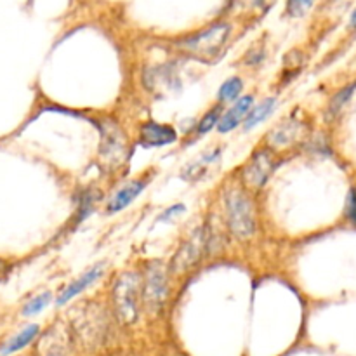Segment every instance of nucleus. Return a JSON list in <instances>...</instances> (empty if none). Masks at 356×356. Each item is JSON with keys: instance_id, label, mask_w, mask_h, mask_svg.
I'll use <instances>...</instances> for the list:
<instances>
[{"instance_id": "obj_7", "label": "nucleus", "mask_w": 356, "mask_h": 356, "mask_svg": "<svg viewBox=\"0 0 356 356\" xmlns=\"http://www.w3.org/2000/svg\"><path fill=\"white\" fill-rule=\"evenodd\" d=\"M207 247V240H205L204 228L195 229L190 235V238L184 240L183 245L177 249L174 257L170 259V273L172 275H183L188 273L191 268L198 264L202 259L204 249Z\"/></svg>"}, {"instance_id": "obj_20", "label": "nucleus", "mask_w": 356, "mask_h": 356, "mask_svg": "<svg viewBox=\"0 0 356 356\" xmlns=\"http://www.w3.org/2000/svg\"><path fill=\"white\" fill-rule=\"evenodd\" d=\"M219 122H221V108L216 106L212 108L211 113H207L202 118V122L198 124V132H200V134H205V132L211 131V129L214 127L216 124H219Z\"/></svg>"}, {"instance_id": "obj_14", "label": "nucleus", "mask_w": 356, "mask_h": 356, "mask_svg": "<svg viewBox=\"0 0 356 356\" xmlns=\"http://www.w3.org/2000/svg\"><path fill=\"white\" fill-rule=\"evenodd\" d=\"M299 134H301V122H298L296 118H289V120L282 122L280 125L271 129V132L268 134V143L275 149L285 148V146L292 145L299 138Z\"/></svg>"}, {"instance_id": "obj_17", "label": "nucleus", "mask_w": 356, "mask_h": 356, "mask_svg": "<svg viewBox=\"0 0 356 356\" xmlns=\"http://www.w3.org/2000/svg\"><path fill=\"white\" fill-rule=\"evenodd\" d=\"M243 89V82L240 76H232V79L226 80L218 90V99L221 103H226V101H233L240 96Z\"/></svg>"}, {"instance_id": "obj_23", "label": "nucleus", "mask_w": 356, "mask_h": 356, "mask_svg": "<svg viewBox=\"0 0 356 356\" xmlns=\"http://www.w3.org/2000/svg\"><path fill=\"white\" fill-rule=\"evenodd\" d=\"M350 24H351V28H355V30H356V9L353 10V14H351Z\"/></svg>"}, {"instance_id": "obj_15", "label": "nucleus", "mask_w": 356, "mask_h": 356, "mask_svg": "<svg viewBox=\"0 0 356 356\" xmlns=\"http://www.w3.org/2000/svg\"><path fill=\"white\" fill-rule=\"evenodd\" d=\"M38 330H40V329H38V325H35V323H33V325L24 327L21 332H17L16 336L10 337V339L7 341V343L3 344L2 348H0V356H9V355L16 353V351L23 350V348H26L28 344H30L31 341L37 337Z\"/></svg>"}, {"instance_id": "obj_10", "label": "nucleus", "mask_w": 356, "mask_h": 356, "mask_svg": "<svg viewBox=\"0 0 356 356\" xmlns=\"http://www.w3.org/2000/svg\"><path fill=\"white\" fill-rule=\"evenodd\" d=\"M177 139L176 131L170 125L159 122H146L141 125V143L148 148L152 146H167Z\"/></svg>"}, {"instance_id": "obj_9", "label": "nucleus", "mask_w": 356, "mask_h": 356, "mask_svg": "<svg viewBox=\"0 0 356 356\" xmlns=\"http://www.w3.org/2000/svg\"><path fill=\"white\" fill-rule=\"evenodd\" d=\"M146 186H148V179H136L122 186L108 202V214H117V212L127 209L145 191Z\"/></svg>"}, {"instance_id": "obj_5", "label": "nucleus", "mask_w": 356, "mask_h": 356, "mask_svg": "<svg viewBox=\"0 0 356 356\" xmlns=\"http://www.w3.org/2000/svg\"><path fill=\"white\" fill-rule=\"evenodd\" d=\"M169 298L167 270L160 263H149L143 280V305L148 312L156 313Z\"/></svg>"}, {"instance_id": "obj_13", "label": "nucleus", "mask_w": 356, "mask_h": 356, "mask_svg": "<svg viewBox=\"0 0 356 356\" xmlns=\"http://www.w3.org/2000/svg\"><path fill=\"white\" fill-rule=\"evenodd\" d=\"M101 273H103V264H97V266L90 268V270L86 271L83 275H80V277L76 278L75 282H72L68 287L63 289L61 294H59V298H58V306H65L66 302L72 301L73 298H76L79 294H82V292L86 291L90 284H94V282L101 277Z\"/></svg>"}, {"instance_id": "obj_18", "label": "nucleus", "mask_w": 356, "mask_h": 356, "mask_svg": "<svg viewBox=\"0 0 356 356\" xmlns=\"http://www.w3.org/2000/svg\"><path fill=\"white\" fill-rule=\"evenodd\" d=\"M52 296L51 292H42V294L35 296L31 301H28L26 305H24L23 308V315L24 316H33L37 315V313H40L42 309H45L49 306V302H51Z\"/></svg>"}, {"instance_id": "obj_16", "label": "nucleus", "mask_w": 356, "mask_h": 356, "mask_svg": "<svg viewBox=\"0 0 356 356\" xmlns=\"http://www.w3.org/2000/svg\"><path fill=\"white\" fill-rule=\"evenodd\" d=\"M275 108H277V99H275V97H268V99H264L263 103L257 104L256 108H252V111H250L249 117H247L245 120V131L263 124V122L273 113Z\"/></svg>"}, {"instance_id": "obj_4", "label": "nucleus", "mask_w": 356, "mask_h": 356, "mask_svg": "<svg viewBox=\"0 0 356 356\" xmlns=\"http://www.w3.org/2000/svg\"><path fill=\"white\" fill-rule=\"evenodd\" d=\"M75 336L86 348H97L106 334V320L103 309L96 305L80 309V315L73 322Z\"/></svg>"}, {"instance_id": "obj_2", "label": "nucleus", "mask_w": 356, "mask_h": 356, "mask_svg": "<svg viewBox=\"0 0 356 356\" xmlns=\"http://www.w3.org/2000/svg\"><path fill=\"white\" fill-rule=\"evenodd\" d=\"M226 222L229 232L238 240H249L256 233V214L254 204L242 190H229L225 197Z\"/></svg>"}, {"instance_id": "obj_21", "label": "nucleus", "mask_w": 356, "mask_h": 356, "mask_svg": "<svg viewBox=\"0 0 356 356\" xmlns=\"http://www.w3.org/2000/svg\"><path fill=\"white\" fill-rule=\"evenodd\" d=\"M346 216L356 226V190L350 191V197H348V202H346Z\"/></svg>"}, {"instance_id": "obj_6", "label": "nucleus", "mask_w": 356, "mask_h": 356, "mask_svg": "<svg viewBox=\"0 0 356 356\" xmlns=\"http://www.w3.org/2000/svg\"><path fill=\"white\" fill-rule=\"evenodd\" d=\"M101 131V146L99 153L103 162L106 167H120L125 162V155H127V145H125V136L120 131L115 122H103L99 125Z\"/></svg>"}, {"instance_id": "obj_1", "label": "nucleus", "mask_w": 356, "mask_h": 356, "mask_svg": "<svg viewBox=\"0 0 356 356\" xmlns=\"http://www.w3.org/2000/svg\"><path fill=\"white\" fill-rule=\"evenodd\" d=\"M143 299V282L139 275L127 271L117 278L113 285V309L118 322L132 325L139 316Z\"/></svg>"}, {"instance_id": "obj_12", "label": "nucleus", "mask_w": 356, "mask_h": 356, "mask_svg": "<svg viewBox=\"0 0 356 356\" xmlns=\"http://www.w3.org/2000/svg\"><path fill=\"white\" fill-rule=\"evenodd\" d=\"M252 104H254V97L252 96H245L242 99H238L235 103V106L229 108L228 113L221 118V122L218 124L219 132L226 134V132L233 131L235 127H238L243 120H247L249 113L252 111Z\"/></svg>"}, {"instance_id": "obj_22", "label": "nucleus", "mask_w": 356, "mask_h": 356, "mask_svg": "<svg viewBox=\"0 0 356 356\" xmlns=\"http://www.w3.org/2000/svg\"><path fill=\"white\" fill-rule=\"evenodd\" d=\"M184 211H186V207H184L183 204H179V205H172V207H169V209H167L165 212H163L162 216H160L159 221H169V219H172L174 216L181 214V212H184Z\"/></svg>"}, {"instance_id": "obj_8", "label": "nucleus", "mask_w": 356, "mask_h": 356, "mask_svg": "<svg viewBox=\"0 0 356 356\" xmlns=\"http://www.w3.org/2000/svg\"><path fill=\"white\" fill-rule=\"evenodd\" d=\"M275 170V160L273 156L268 152H256L250 160L247 162V165L243 167V183L249 188H254V190H259L264 184L268 183L270 176Z\"/></svg>"}, {"instance_id": "obj_19", "label": "nucleus", "mask_w": 356, "mask_h": 356, "mask_svg": "<svg viewBox=\"0 0 356 356\" xmlns=\"http://www.w3.org/2000/svg\"><path fill=\"white\" fill-rule=\"evenodd\" d=\"M315 0H287V14L292 17H301L312 9Z\"/></svg>"}, {"instance_id": "obj_3", "label": "nucleus", "mask_w": 356, "mask_h": 356, "mask_svg": "<svg viewBox=\"0 0 356 356\" xmlns=\"http://www.w3.org/2000/svg\"><path fill=\"white\" fill-rule=\"evenodd\" d=\"M229 37V24L219 23L211 26L209 30L200 31L195 37L186 38L179 44V49H183L186 54L200 59V61H212L218 58L219 52L225 47L226 40Z\"/></svg>"}, {"instance_id": "obj_11", "label": "nucleus", "mask_w": 356, "mask_h": 356, "mask_svg": "<svg viewBox=\"0 0 356 356\" xmlns=\"http://www.w3.org/2000/svg\"><path fill=\"white\" fill-rule=\"evenodd\" d=\"M177 76L174 73V68L170 65H162V66H153L146 72L145 75V83L149 90L153 92H162V90L176 89L177 87Z\"/></svg>"}]
</instances>
